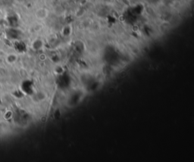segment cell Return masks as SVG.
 I'll return each instance as SVG.
<instances>
[{
    "mask_svg": "<svg viewBox=\"0 0 194 162\" xmlns=\"http://www.w3.org/2000/svg\"><path fill=\"white\" fill-rule=\"evenodd\" d=\"M49 11L46 8H40L36 9L35 12L36 18L40 20L46 19L49 17Z\"/></svg>",
    "mask_w": 194,
    "mask_h": 162,
    "instance_id": "6da1fadb",
    "label": "cell"
},
{
    "mask_svg": "<svg viewBox=\"0 0 194 162\" xmlns=\"http://www.w3.org/2000/svg\"><path fill=\"white\" fill-rule=\"evenodd\" d=\"M36 45H37V47L36 48V49H41L43 47V42H42V40H40V39L35 40L34 43H33V46L35 47Z\"/></svg>",
    "mask_w": 194,
    "mask_h": 162,
    "instance_id": "7a4b0ae2",
    "label": "cell"
}]
</instances>
